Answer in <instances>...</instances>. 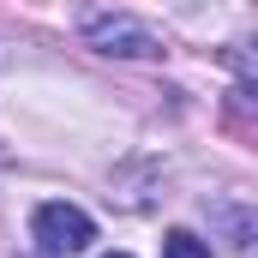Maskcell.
Here are the masks:
<instances>
[{"instance_id":"obj_1","label":"cell","mask_w":258,"mask_h":258,"mask_svg":"<svg viewBox=\"0 0 258 258\" xmlns=\"http://www.w3.org/2000/svg\"><path fill=\"white\" fill-rule=\"evenodd\" d=\"M84 42L90 48H102V54H120V60H156L168 42L144 24V18H132V12H84Z\"/></svg>"},{"instance_id":"obj_2","label":"cell","mask_w":258,"mask_h":258,"mask_svg":"<svg viewBox=\"0 0 258 258\" xmlns=\"http://www.w3.org/2000/svg\"><path fill=\"white\" fill-rule=\"evenodd\" d=\"M30 234L42 240V252H84L90 240H96V222L78 210V204H66V198H54V204H36V216H30Z\"/></svg>"},{"instance_id":"obj_3","label":"cell","mask_w":258,"mask_h":258,"mask_svg":"<svg viewBox=\"0 0 258 258\" xmlns=\"http://www.w3.org/2000/svg\"><path fill=\"white\" fill-rule=\"evenodd\" d=\"M162 258H210V246H204L198 234H186V228H174V234L162 240Z\"/></svg>"},{"instance_id":"obj_4","label":"cell","mask_w":258,"mask_h":258,"mask_svg":"<svg viewBox=\"0 0 258 258\" xmlns=\"http://www.w3.org/2000/svg\"><path fill=\"white\" fill-rule=\"evenodd\" d=\"M102 258H132V252H102Z\"/></svg>"}]
</instances>
